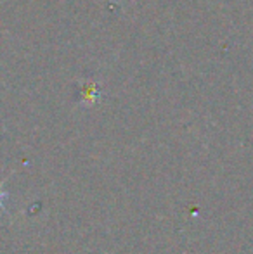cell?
I'll list each match as a JSON object with an SVG mask.
<instances>
[{"mask_svg":"<svg viewBox=\"0 0 253 254\" xmlns=\"http://www.w3.org/2000/svg\"><path fill=\"white\" fill-rule=\"evenodd\" d=\"M3 184L5 180L0 182V213H5L9 214V209H7V201H9V192L3 189Z\"/></svg>","mask_w":253,"mask_h":254,"instance_id":"cell-1","label":"cell"}]
</instances>
